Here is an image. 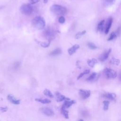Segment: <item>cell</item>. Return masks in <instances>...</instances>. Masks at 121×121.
Returning <instances> with one entry per match:
<instances>
[{
	"mask_svg": "<svg viewBox=\"0 0 121 121\" xmlns=\"http://www.w3.org/2000/svg\"><path fill=\"white\" fill-rule=\"evenodd\" d=\"M55 34V31L52 29H46L44 32V36L48 41H51L54 38Z\"/></svg>",
	"mask_w": 121,
	"mask_h": 121,
	"instance_id": "cell-5",
	"label": "cell"
},
{
	"mask_svg": "<svg viewBox=\"0 0 121 121\" xmlns=\"http://www.w3.org/2000/svg\"><path fill=\"white\" fill-rule=\"evenodd\" d=\"M87 46L88 47L92 49V50H95V49H96L97 48V47L93 43H91V42H89L87 43Z\"/></svg>",
	"mask_w": 121,
	"mask_h": 121,
	"instance_id": "cell-28",
	"label": "cell"
},
{
	"mask_svg": "<svg viewBox=\"0 0 121 121\" xmlns=\"http://www.w3.org/2000/svg\"><path fill=\"white\" fill-rule=\"evenodd\" d=\"M104 96L111 100H114L116 98V95L114 93H106L105 94H104Z\"/></svg>",
	"mask_w": 121,
	"mask_h": 121,
	"instance_id": "cell-16",
	"label": "cell"
},
{
	"mask_svg": "<svg viewBox=\"0 0 121 121\" xmlns=\"http://www.w3.org/2000/svg\"><path fill=\"white\" fill-rule=\"evenodd\" d=\"M120 60L118 59H116L115 58H112L111 60H110V63L113 64V65H119L120 64Z\"/></svg>",
	"mask_w": 121,
	"mask_h": 121,
	"instance_id": "cell-22",
	"label": "cell"
},
{
	"mask_svg": "<svg viewBox=\"0 0 121 121\" xmlns=\"http://www.w3.org/2000/svg\"><path fill=\"white\" fill-rule=\"evenodd\" d=\"M56 101L58 102H60L65 100H70V98L65 96L63 95L60 94L59 92H56Z\"/></svg>",
	"mask_w": 121,
	"mask_h": 121,
	"instance_id": "cell-13",
	"label": "cell"
},
{
	"mask_svg": "<svg viewBox=\"0 0 121 121\" xmlns=\"http://www.w3.org/2000/svg\"><path fill=\"white\" fill-rule=\"evenodd\" d=\"M51 42V41H48V42H40L39 43L42 47L44 48H46V47H48L50 45Z\"/></svg>",
	"mask_w": 121,
	"mask_h": 121,
	"instance_id": "cell-25",
	"label": "cell"
},
{
	"mask_svg": "<svg viewBox=\"0 0 121 121\" xmlns=\"http://www.w3.org/2000/svg\"><path fill=\"white\" fill-rule=\"evenodd\" d=\"M104 106H103V109L104 111H107L108 109L109 105L110 104V102L108 101H104L103 102Z\"/></svg>",
	"mask_w": 121,
	"mask_h": 121,
	"instance_id": "cell-24",
	"label": "cell"
},
{
	"mask_svg": "<svg viewBox=\"0 0 121 121\" xmlns=\"http://www.w3.org/2000/svg\"><path fill=\"white\" fill-rule=\"evenodd\" d=\"M50 10L55 15H63L67 13V9L58 4L52 5L50 8Z\"/></svg>",
	"mask_w": 121,
	"mask_h": 121,
	"instance_id": "cell-2",
	"label": "cell"
},
{
	"mask_svg": "<svg viewBox=\"0 0 121 121\" xmlns=\"http://www.w3.org/2000/svg\"><path fill=\"white\" fill-rule=\"evenodd\" d=\"M58 21L60 23V24H63L65 22V19L64 18V17L62 16L60 17L59 18V19H58Z\"/></svg>",
	"mask_w": 121,
	"mask_h": 121,
	"instance_id": "cell-29",
	"label": "cell"
},
{
	"mask_svg": "<svg viewBox=\"0 0 121 121\" xmlns=\"http://www.w3.org/2000/svg\"><path fill=\"white\" fill-rule=\"evenodd\" d=\"M115 33H116L117 36H119L121 34V26H120L118 27V28L116 30V31Z\"/></svg>",
	"mask_w": 121,
	"mask_h": 121,
	"instance_id": "cell-30",
	"label": "cell"
},
{
	"mask_svg": "<svg viewBox=\"0 0 121 121\" xmlns=\"http://www.w3.org/2000/svg\"><path fill=\"white\" fill-rule=\"evenodd\" d=\"M117 36L116 34V33L115 32H112L111 33V35H110V36H109V37L108 38V41H111V40H112L114 39H115L116 38H117Z\"/></svg>",
	"mask_w": 121,
	"mask_h": 121,
	"instance_id": "cell-27",
	"label": "cell"
},
{
	"mask_svg": "<svg viewBox=\"0 0 121 121\" xmlns=\"http://www.w3.org/2000/svg\"><path fill=\"white\" fill-rule=\"evenodd\" d=\"M91 92L90 90L80 89L79 90V94L83 99H86L89 97Z\"/></svg>",
	"mask_w": 121,
	"mask_h": 121,
	"instance_id": "cell-7",
	"label": "cell"
},
{
	"mask_svg": "<svg viewBox=\"0 0 121 121\" xmlns=\"http://www.w3.org/2000/svg\"><path fill=\"white\" fill-rule=\"evenodd\" d=\"M62 52V51L60 49V48H57L52 52H51L50 53V55L52 56H57L59 54H60Z\"/></svg>",
	"mask_w": 121,
	"mask_h": 121,
	"instance_id": "cell-19",
	"label": "cell"
},
{
	"mask_svg": "<svg viewBox=\"0 0 121 121\" xmlns=\"http://www.w3.org/2000/svg\"><path fill=\"white\" fill-rule=\"evenodd\" d=\"M32 25L35 28L41 30L45 26L46 23L44 18L41 16H36L32 20Z\"/></svg>",
	"mask_w": 121,
	"mask_h": 121,
	"instance_id": "cell-1",
	"label": "cell"
},
{
	"mask_svg": "<svg viewBox=\"0 0 121 121\" xmlns=\"http://www.w3.org/2000/svg\"><path fill=\"white\" fill-rule=\"evenodd\" d=\"M104 23H105V21L104 20H101L98 24L97 25V30L99 32H102L104 29Z\"/></svg>",
	"mask_w": 121,
	"mask_h": 121,
	"instance_id": "cell-17",
	"label": "cell"
},
{
	"mask_svg": "<svg viewBox=\"0 0 121 121\" xmlns=\"http://www.w3.org/2000/svg\"><path fill=\"white\" fill-rule=\"evenodd\" d=\"M112 17H109L105 25L104 26V33L105 34H107L110 30V29L111 27L112 24Z\"/></svg>",
	"mask_w": 121,
	"mask_h": 121,
	"instance_id": "cell-10",
	"label": "cell"
},
{
	"mask_svg": "<svg viewBox=\"0 0 121 121\" xmlns=\"http://www.w3.org/2000/svg\"><path fill=\"white\" fill-rule=\"evenodd\" d=\"M39 0H28L30 4H31V5L37 3L39 1Z\"/></svg>",
	"mask_w": 121,
	"mask_h": 121,
	"instance_id": "cell-32",
	"label": "cell"
},
{
	"mask_svg": "<svg viewBox=\"0 0 121 121\" xmlns=\"http://www.w3.org/2000/svg\"><path fill=\"white\" fill-rule=\"evenodd\" d=\"M103 0L107 3H111L113 2L114 0Z\"/></svg>",
	"mask_w": 121,
	"mask_h": 121,
	"instance_id": "cell-33",
	"label": "cell"
},
{
	"mask_svg": "<svg viewBox=\"0 0 121 121\" xmlns=\"http://www.w3.org/2000/svg\"><path fill=\"white\" fill-rule=\"evenodd\" d=\"M61 113L66 119H69V112L66 110V108L61 107Z\"/></svg>",
	"mask_w": 121,
	"mask_h": 121,
	"instance_id": "cell-21",
	"label": "cell"
},
{
	"mask_svg": "<svg viewBox=\"0 0 121 121\" xmlns=\"http://www.w3.org/2000/svg\"><path fill=\"white\" fill-rule=\"evenodd\" d=\"M79 47H80V46L78 44H74L72 47H71L70 48L68 49V52L69 54V55H72L73 54H74L77 51V50H78L79 48Z\"/></svg>",
	"mask_w": 121,
	"mask_h": 121,
	"instance_id": "cell-12",
	"label": "cell"
},
{
	"mask_svg": "<svg viewBox=\"0 0 121 121\" xmlns=\"http://www.w3.org/2000/svg\"><path fill=\"white\" fill-rule=\"evenodd\" d=\"M75 103H76V101L75 100H65L62 107L67 109L70 107L72 104Z\"/></svg>",
	"mask_w": 121,
	"mask_h": 121,
	"instance_id": "cell-14",
	"label": "cell"
},
{
	"mask_svg": "<svg viewBox=\"0 0 121 121\" xmlns=\"http://www.w3.org/2000/svg\"><path fill=\"white\" fill-rule=\"evenodd\" d=\"M89 72H90V70H89V69H86V70H85L84 72H83L82 73H80V74L78 75V78H77V79H80V78H82L83 76H84L85 75L89 74Z\"/></svg>",
	"mask_w": 121,
	"mask_h": 121,
	"instance_id": "cell-26",
	"label": "cell"
},
{
	"mask_svg": "<svg viewBox=\"0 0 121 121\" xmlns=\"http://www.w3.org/2000/svg\"><path fill=\"white\" fill-rule=\"evenodd\" d=\"M8 110V108L7 106H4V107H0V110L1 112H5L6 111H7V110Z\"/></svg>",
	"mask_w": 121,
	"mask_h": 121,
	"instance_id": "cell-31",
	"label": "cell"
},
{
	"mask_svg": "<svg viewBox=\"0 0 121 121\" xmlns=\"http://www.w3.org/2000/svg\"><path fill=\"white\" fill-rule=\"evenodd\" d=\"M43 93L45 95L47 96L50 98H53L54 97L53 95L52 94V93L51 92V91L48 89H45L43 91Z\"/></svg>",
	"mask_w": 121,
	"mask_h": 121,
	"instance_id": "cell-20",
	"label": "cell"
},
{
	"mask_svg": "<svg viewBox=\"0 0 121 121\" xmlns=\"http://www.w3.org/2000/svg\"><path fill=\"white\" fill-rule=\"evenodd\" d=\"M40 112L47 116H52L54 115V112L50 108L46 107H42L40 109Z\"/></svg>",
	"mask_w": 121,
	"mask_h": 121,
	"instance_id": "cell-6",
	"label": "cell"
},
{
	"mask_svg": "<svg viewBox=\"0 0 121 121\" xmlns=\"http://www.w3.org/2000/svg\"><path fill=\"white\" fill-rule=\"evenodd\" d=\"M79 121H83V120L82 119H80V120H79Z\"/></svg>",
	"mask_w": 121,
	"mask_h": 121,
	"instance_id": "cell-36",
	"label": "cell"
},
{
	"mask_svg": "<svg viewBox=\"0 0 121 121\" xmlns=\"http://www.w3.org/2000/svg\"><path fill=\"white\" fill-rule=\"evenodd\" d=\"M112 50L111 49H109L107 51H105V52H104L103 53H102L99 57V60L101 61H104L105 60H106L107 58H108V56L111 52Z\"/></svg>",
	"mask_w": 121,
	"mask_h": 121,
	"instance_id": "cell-9",
	"label": "cell"
},
{
	"mask_svg": "<svg viewBox=\"0 0 121 121\" xmlns=\"http://www.w3.org/2000/svg\"><path fill=\"white\" fill-rule=\"evenodd\" d=\"M119 78L120 80H121V71L120 72V74H119Z\"/></svg>",
	"mask_w": 121,
	"mask_h": 121,
	"instance_id": "cell-34",
	"label": "cell"
},
{
	"mask_svg": "<svg viewBox=\"0 0 121 121\" xmlns=\"http://www.w3.org/2000/svg\"><path fill=\"white\" fill-rule=\"evenodd\" d=\"M49 0H43V2L44 3H47L48 1H49Z\"/></svg>",
	"mask_w": 121,
	"mask_h": 121,
	"instance_id": "cell-35",
	"label": "cell"
},
{
	"mask_svg": "<svg viewBox=\"0 0 121 121\" xmlns=\"http://www.w3.org/2000/svg\"><path fill=\"white\" fill-rule=\"evenodd\" d=\"M20 12L26 16L30 15L33 11V8L31 4H23L20 8Z\"/></svg>",
	"mask_w": 121,
	"mask_h": 121,
	"instance_id": "cell-3",
	"label": "cell"
},
{
	"mask_svg": "<svg viewBox=\"0 0 121 121\" xmlns=\"http://www.w3.org/2000/svg\"><path fill=\"white\" fill-rule=\"evenodd\" d=\"M7 99L10 103L14 104H19L20 103V100L17 99L14 95L11 94L8 95Z\"/></svg>",
	"mask_w": 121,
	"mask_h": 121,
	"instance_id": "cell-8",
	"label": "cell"
},
{
	"mask_svg": "<svg viewBox=\"0 0 121 121\" xmlns=\"http://www.w3.org/2000/svg\"><path fill=\"white\" fill-rule=\"evenodd\" d=\"M35 100L40 102L42 104H49L51 102V101L47 98H45V99H43L42 98H36L35 99Z\"/></svg>",
	"mask_w": 121,
	"mask_h": 121,
	"instance_id": "cell-18",
	"label": "cell"
},
{
	"mask_svg": "<svg viewBox=\"0 0 121 121\" xmlns=\"http://www.w3.org/2000/svg\"><path fill=\"white\" fill-rule=\"evenodd\" d=\"M88 66L91 68H94L95 65L97 63L98 61L96 59L92 58L91 59H88L87 61Z\"/></svg>",
	"mask_w": 121,
	"mask_h": 121,
	"instance_id": "cell-15",
	"label": "cell"
},
{
	"mask_svg": "<svg viewBox=\"0 0 121 121\" xmlns=\"http://www.w3.org/2000/svg\"><path fill=\"white\" fill-rule=\"evenodd\" d=\"M86 33V30H83V31H82L81 32H78L75 35V38L76 39H78L80 38L82 35H85Z\"/></svg>",
	"mask_w": 121,
	"mask_h": 121,
	"instance_id": "cell-23",
	"label": "cell"
},
{
	"mask_svg": "<svg viewBox=\"0 0 121 121\" xmlns=\"http://www.w3.org/2000/svg\"><path fill=\"white\" fill-rule=\"evenodd\" d=\"M104 73L108 78H114L117 77V72L114 70L106 68L104 69Z\"/></svg>",
	"mask_w": 121,
	"mask_h": 121,
	"instance_id": "cell-4",
	"label": "cell"
},
{
	"mask_svg": "<svg viewBox=\"0 0 121 121\" xmlns=\"http://www.w3.org/2000/svg\"><path fill=\"white\" fill-rule=\"evenodd\" d=\"M99 77V74L96 73V72H94L91 74V75L87 78L86 80L90 82H94L96 81Z\"/></svg>",
	"mask_w": 121,
	"mask_h": 121,
	"instance_id": "cell-11",
	"label": "cell"
}]
</instances>
